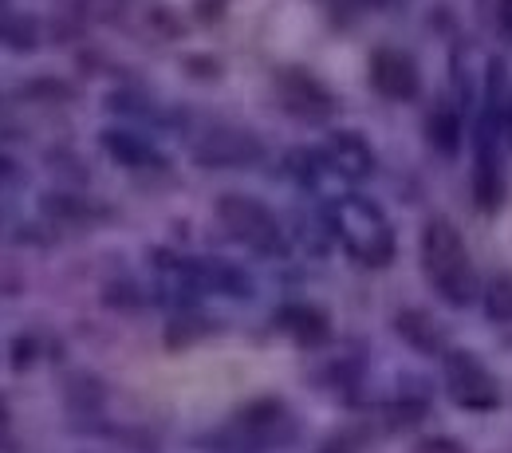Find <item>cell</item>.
<instances>
[{
  "label": "cell",
  "mask_w": 512,
  "mask_h": 453,
  "mask_svg": "<svg viewBox=\"0 0 512 453\" xmlns=\"http://www.w3.org/2000/svg\"><path fill=\"white\" fill-rule=\"evenodd\" d=\"M422 268L449 304H469L477 296V276L465 253V241L442 217L422 229Z\"/></svg>",
  "instance_id": "6da1fadb"
},
{
  "label": "cell",
  "mask_w": 512,
  "mask_h": 453,
  "mask_svg": "<svg viewBox=\"0 0 512 453\" xmlns=\"http://www.w3.org/2000/svg\"><path fill=\"white\" fill-rule=\"evenodd\" d=\"M335 229L347 241V249L367 264H386L394 257V233L386 225L383 209L363 197H343L335 205Z\"/></svg>",
  "instance_id": "7a4b0ae2"
},
{
  "label": "cell",
  "mask_w": 512,
  "mask_h": 453,
  "mask_svg": "<svg viewBox=\"0 0 512 453\" xmlns=\"http://www.w3.org/2000/svg\"><path fill=\"white\" fill-rule=\"evenodd\" d=\"M217 217H221V225H225L241 245H249L256 253H280V249H284L272 213H268L260 201H253V197H241V194L221 197V201H217Z\"/></svg>",
  "instance_id": "3957f363"
},
{
  "label": "cell",
  "mask_w": 512,
  "mask_h": 453,
  "mask_svg": "<svg viewBox=\"0 0 512 453\" xmlns=\"http://www.w3.org/2000/svg\"><path fill=\"white\" fill-rule=\"evenodd\" d=\"M446 379L453 398L465 402V406H493L497 402V387H493L489 371L473 355H453L446 367Z\"/></svg>",
  "instance_id": "277c9868"
},
{
  "label": "cell",
  "mask_w": 512,
  "mask_h": 453,
  "mask_svg": "<svg viewBox=\"0 0 512 453\" xmlns=\"http://www.w3.org/2000/svg\"><path fill=\"white\" fill-rule=\"evenodd\" d=\"M371 83L383 91L386 99H414V91H418V67H414V60L406 52L383 48L371 60Z\"/></svg>",
  "instance_id": "5b68a950"
},
{
  "label": "cell",
  "mask_w": 512,
  "mask_h": 453,
  "mask_svg": "<svg viewBox=\"0 0 512 453\" xmlns=\"http://www.w3.org/2000/svg\"><path fill=\"white\" fill-rule=\"evenodd\" d=\"M276 87H280V99L288 103V111H296V115H304V119H323V115H331V95L323 91L308 71H280Z\"/></svg>",
  "instance_id": "8992f818"
},
{
  "label": "cell",
  "mask_w": 512,
  "mask_h": 453,
  "mask_svg": "<svg viewBox=\"0 0 512 453\" xmlns=\"http://www.w3.org/2000/svg\"><path fill=\"white\" fill-rule=\"evenodd\" d=\"M193 158L209 162V166H241V162H256L260 158V146H256V138L241 134V130H213V134L201 138Z\"/></svg>",
  "instance_id": "52a82bcc"
},
{
  "label": "cell",
  "mask_w": 512,
  "mask_h": 453,
  "mask_svg": "<svg viewBox=\"0 0 512 453\" xmlns=\"http://www.w3.org/2000/svg\"><path fill=\"white\" fill-rule=\"evenodd\" d=\"M327 158H331V166H335L339 174H347V178H363V174H371V166H375L371 146H367L359 134H351V130L331 134V142H327Z\"/></svg>",
  "instance_id": "ba28073f"
},
{
  "label": "cell",
  "mask_w": 512,
  "mask_h": 453,
  "mask_svg": "<svg viewBox=\"0 0 512 453\" xmlns=\"http://www.w3.org/2000/svg\"><path fill=\"white\" fill-rule=\"evenodd\" d=\"M394 327H398V335L410 339L418 351H442V331H438V324H434L426 312H402V316L394 320Z\"/></svg>",
  "instance_id": "9c48e42d"
},
{
  "label": "cell",
  "mask_w": 512,
  "mask_h": 453,
  "mask_svg": "<svg viewBox=\"0 0 512 453\" xmlns=\"http://www.w3.org/2000/svg\"><path fill=\"white\" fill-rule=\"evenodd\" d=\"M103 146L119 158V162H127V166H146V162H158V154L142 142V138H134V134H123V130H111V134H103Z\"/></svg>",
  "instance_id": "30bf717a"
},
{
  "label": "cell",
  "mask_w": 512,
  "mask_h": 453,
  "mask_svg": "<svg viewBox=\"0 0 512 453\" xmlns=\"http://www.w3.org/2000/svg\"><path fill=\"white\" fill-rule=\"evenodd\" d=\"M0 40L8 48H20V52H32L36 48V24L16 16V12H0Z\"/></svg>",
  "instance_id": "8fae6325"
},
{
  "label": "cell",
  "mask_w": 512,
  "mask_h": 453,
  "mask_svg": "<svg viewBox=\"0 0 512 453\" xmlns=\"http://www.w3.org/2000/svg\"><path fill=\"white\" fill-rule=\"evenodd\" d=\"M430 138H434V146L438 150H446V154H453L457 150V138H461V123H457V115L453 111H434L430 115Z\"/></svg>",
  "instance_id": "7c38bea8"
},
{
  "label": "cell",
  "mask_w": 512,
  "mask_h": 453,
  "mask_svg": "<svg viewBox=\"0 0 512 453\" xmlns=\"http://www.w3.org/2000/svg\"><path fill=\"white\" fill-rule=\"evenodd\" d=\"M288 324H292V331L300 335V339H308V343H316V339H323L327 331V320H323L320 312H312V308H296V312H288Z\"/></svg>",
  "instance_id": "4fadbf2b"
},
{
  "label": "cell",
  "mask_w": 512,
  "mask_h": 453,
  "mask_svg": "<svg viewBox=\"0 0 512 453\" xmlns=\"http://www.w3.org/2000/svg\"><path fill=\"white\" fill-rule=\"evenodd\" d=\"M489 316L493 320H512V284L509 280H497L493 292H489Z\"/></svg>",
  "instance_id": "5bb4252c"
},
{
  "label": "cell",
  "mask_w": 512,
  "mask_h": 453,
  "mask_svg": "<svg viewBox=\"0 0 512 453\" xmlns=\"http://www.w3.org/2000/svg\"><path fill=\"white\" fill-rule=\"evenodd\" d=\"M83 4H87V8L95 12V16H119L127 0H83Z\"/></svg>",
  "instance_id": "9a60e30c"
},
{
  "label": "cell",
  "mask_w": 512,
  "mask_h": 453,
  "mask_svg": "<svg viewBox=\"0 0 512 453\" xmlns=\"http://www.w3.org/2000/svg\"><path fill=\"white\" fill-rule=\"evenodd\" d=\"M497 24H501V32L512 40V0H501V4H497Z\"/></svg>",
  "instance_id": "2e32d148"
}]
</instances>
